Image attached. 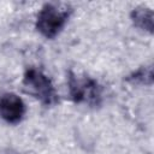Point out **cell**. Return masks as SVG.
I'll list each match as a JSON object with an SVG mask.
<instances>
[{
    "label": "cell",
    "mask_w": 154,
    "mask_h": 154,
    "mask_svg": "<svg viewBox=\"0 0 154 154\" xmlns=\"http://www.w3.org/2000/svg\"><path fill=\"white\" fill-rule=\"evenodd\" d=\"M22 85L26 94L46 106H53L59 101V95L49 77L36 67H29L24 72Z\"/></svg>",
    "instance_id": "obj_3"
},
{
    "label": "cell",
    "mask_w": 154,
    "mask_h": 154,
    "mask_svg": "<svg viewBox=\"0 0 154 154\" xmlns=\"http://www.w3.org/2000/svg\"><path fill=\"white\" fill-rule=\"evenodd\" d=\"M67 88L71 100L76 103L99 106L102 100V88L96 79L69 71Z\"/></svg>",
    "instance_id": "obj_2"
},
{
    "label": "cell",
    "mask_w": 154,
    "mask_h": 154,
    "mask_svg": "<svg viewBox=\"0 0 154 154\" xmlns=\"http://www.w3.org/2000/svg\"><path fill=\"white\" fill-rule=\"evenodd\" d=\"M72 8L66 4H45L36 18V29L46 38H54L66 25Z\"/></svg>",
    "instance_id": "obj_1"
},
{
    "label": "cell",
    "mask_w": 154,
    "mask_h": 154,
    "mask_svg": "<svg viewBox=\"0 0 154 154\" xmlns=\"http://www.w3.org/2000/svg\"><path fill=\"white\" fill-rule=\"evenodd\" d=\"M25 114L24 101L14 93H4L0 96V117L10 124L19 123Z\"/></svg>",
    "instance_id": "obj_4"
},
{
    "label": "cell",
    "mask_w": 154,
    "mask_h": 154,
    "mask_svg": "<svg viewBox=\"0 0 154 154\" xmlns=\"http://www.w3.org/2000/svg\"><path fill=\"white\" fill-rule=\"evenodd\" d=\"M134 24L148 32H153V11L147 7H136L131 12Z\"/></svg>",
    "instance_id": "obj_5"
},
{
    "label": "cell",
    "mask_w": 154,
    "mask_h": 154,
    "mask_svg": "<svg viewBox=\"0 0 154 154\" xmlns=\"http://www.w3.org/2000/svg\"><path fill=\"white\" fill-rule=\"evenodd\" d=\"M128 82L130 83H136V84H148L150 85L153 82V70L152 66H146L141 67L137 71H135L132 75H130L126 78Z\"/></svg>",
    "instance_id": "obj_6"
}]
</instances>
